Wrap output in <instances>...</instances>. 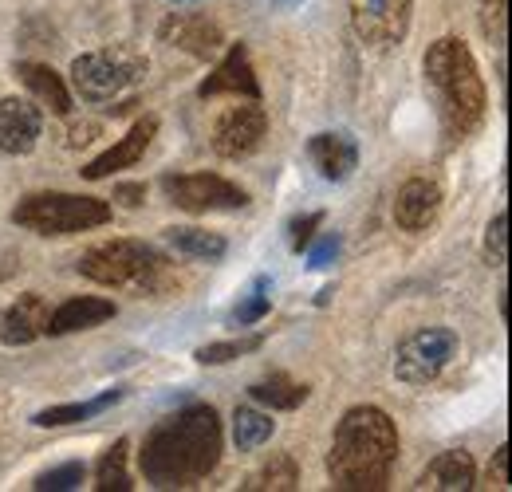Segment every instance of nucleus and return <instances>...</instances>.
I'll return each mask as SVG.
<instances>
[{
	"label": "nucleus",
	"mask_w": 512,
	"mask_h": 492,
	"mask_svg": "<svg viewBox=\"0 0 512 492\" xmlns=\"http://www.w3.org/2000/svg\"><path fill=\"white\" fill-rule=\"evenodd\" d=\"M221 418L213 406H186L170 418H162L146 433L138 469L154 489H190L205 481L221 461Z\"/></svg>",
	"instance_id": "f257e3e1"
},
{
	"label": "nucleus",
	"mask_w": 512,
	"mask_h": 492,
	"mask_svg": "<svg viewBox=\"0 0 512 492\" xmlns=\"http://www.w3.org/2000/svg\"><path fill=\"white\" fill-rule=\"evenodd\" d=\"M398 461V426L379 406H351L331 437L327 477L343 492H379Z\"/></svg>",
	"instance_id": "f03ea898"
},
{
	"label": "nucleus",
	"mask_w": 512,
	"mask_h": 492,
	"mask_svg": "<svg viewBox=\"0 0 512 492\" xmlns=\"http://www.w3.org/2000/svg\"><path fill=\"white\" fill-rule=\"evenodd\" d=\"M422 67H426V87L438 107L442 134L449 146H457L461 138H469L485 123V111H489V95H485V79L477 71V60L457 36H446V40L430 44Z\"/></svg>",
	"instance_id": "7ed1b4c3"
},
{
	"label": "nucleus",
	"mask_w": 512,
	"mask_h": 492,
	"mask_svg": "<svg viewBox=\"0 0 512 492\" xmlns=\"http://www.w3.org/2000/svg\"><path fill=\"white\" fill-rule=\"evenodd\" d=\"M79 276L103 284V288H123L138 296H170L178 288V272L174 264L146 241H103V245L87 248L79 256Z\"/></svg>",
	"instance_id": "20e7f679"
},
{
	"label": "nucleus",
	"mask_w": 512,
	"mask_h": 492,
	"mask_svg": "<svg viewBox=\"0 0 512 492\" xmlns=\"http://www.w3.org/2000/svg\"><path fill=\"white\" fill-rule=\"evenodd\" d=\"M12 221L36 237H71V233H87L111 221V201L103 197H87V193H28L16 209Z\"/></svg>",
	"instance_id": "39448f33"
},
{
	"label": "nucleus",
	"mask_w": 512,
	"mask_h": 492,
	"mask_svg": "<svg viewBox=\"0 0 512 492\" xmlns=\"http://www.w3.org/2000/svg\"><path fill=\"white\" fill-rule=\"evenodd\" d=\"M146 79V60L127 48L87 52L71 63V87L83 103H119Z\"/></svg>",
	"instance_id": "423d86ee"
},
{
	"label": "nucleus",
	"mask_w": 512,
	"mask_h": 492,
	"mask_svg": "<svg viewBox=\"0 0 512 492\" xmlns=\"http://www.w3.org/2000/svg\"><path fill=\"white\" fill-rule=\"evenodd\" d=\"M457 355V335L449 327H418L394 347V378L406 386L434 382Z\"/></svg>",
	"instance_id": "0eeeda50"
},
{
	"label": "nucleus",
	"mask_w": 512,
	"mask_h": 492,
	"mask_svg": "<svg viewBox=\"0 0 512 492\" xmlns=\"http://www.w3.org/2000/svg\"><path fill=\"white\" fill-rule=\"evenodd\" d=\"M162 193L186 213H217V209H245L249 193L221 174H166Z\"/></svg>",
	"instance_id": "6e6552de"
},
{
	"label": "nucleus",
	"mask_w": 512,
	"mask_h": 492,
	"mask_svg": "<svg viewBox=\"0 0 512 492\" xmlns=\"http://www.w3.org/2000/svg\"><path fill=\"white\" fill-rule=\"evenodd\" d=\"M347 12H351V28L363 44L390 48V44H402L410 32L414 0H347Z\"/></svg>",
	"instance_id": "1a4fd4ad"
},
{
	"label": "nucleus",
	"mask_w": 512,
	"mask_h": 492,
	"mask_svg": "<svg viewBox=\"0 0 512 492\" xmlns=\"http://www.w3.org/2000/svg\"><path fill=\"white\" fill-rule=\"evenodd\" d=\"M264 130H268V115H264L260 99H245V103L229 107V111L217 119V126H213V150H217L221 158H229V162L249 158L256 146H260Z\"/></svg>",
	"instance_id": "9d476101"
},
{
	"label": "nucleus",
	"mask_w": 512,
	"mask_h": 492,
	"mask_svg": "<svg viewBox=\"0 0 512 492\" xmlns=\"http://www.w3.org/2000/svg\"><path fill=\"white\" fill-rule=\"evenodd\" d=\"M158 36H162V44L190 52L193 60H213L225 48L221 24H213L209 16H197V12H174V16H166L162 28H158Z\"/></svg>",
	"instance_id": "9b49d317"
},
{
	"label": "nucleus",
	"mask_w": 512,
	"mask_h": 492,
	"mask_svg": "<svg viewBox=\"0 0 512 492\" xmlns=\"http://www.w3.org/2000/svg\"><path fill=\"white\" fill-rule=\"evenodd\" d=\"M154 134H158V119H154V115L138 119V123L130 126L127 134H123L115 146H107L99 158H91V162H87L79 174H83L87 182H103V178H111L115 170H130V166H138V162H142V154L150 150Z\"/></svg>",
	"instance_id": "f8f14e48"
},
{
	"label": "nucleus",
	"mask_w": 512,
	"mask_h": 492,
	"mask_svg": "<svg viewBox=\"0 0 512 492\" xmlns=\"http://www.w3.org/2000/svg\"><path fill=\"white\" fill-rule=\"evenodd\" d=\"M201 99H217V95H233V99H260V79L249 60V48L245 44H233L221 63L209 71V79L197 87Z\"/></svg>",
	"instance_id": "ddd939ff"
},
{
	"label": "nucleus",
	"mask_w": 512,
	"mask_h": 492,
	"mask_svg": "<svg viewBox=\"0 0 512 492\" xmlns=\"http://www.w3.org/2000/svg\"><path fill=\"white\" fill-rule=\"evenodd\" d=\"M44 134V115L32 99H0V154H32Z\"/></svg>",
	"instance_id": "4468645a"
},
{
	"label": "nucleus",
	"mask_w": 512,
	"mask_h": 492,
	"mask_svg": "<svg viewBox=\"0 0 512 492\" xmlns=\"http://www.w3.org/2000/svg\"><path fill=\"white\" fill-rule=\"evenodd\" d=\"M442 213V185L426 182V178H410V182L398 189L394 197V221L406 229V233H422L438 221Z\"/></svg>",
	"instance_id": "2eb2a0df"
},
{
	"label": "nucleus",
	"mask_w": 512,
	"mask_h": 492,
	"mask_svg": "<svg viewBox=\"0 0 512 492\" xmlns=\"http://www.w3.org/2000/svg\"><path fill=\"white\" fill-rule=\"evenodd\" d=\"M308 162L320 170V178L327 182H347L359 166V146L351 134H339V130H323L308 138Z\"/></svg>",
	"instance_id": "dca6fc26"
},
{
	"label": "nucleus",
	"mask_w": 512,
	"mask_h": 492,
	"mask_svg": "<svg viewBox=\"0 0 512 492\" xmlns=\"http://www.w3.org/2000/svg\"><path fill=\"white\" fill-rule=\"evenodd\" d=\"M48 300L40 292H28L20 296L16 304H8V311L0 315V343L4 347H28L44 335L48 327Z\"/></svg>",
	"instance_id": "f3484780"
},
{
	"label": "nucleus",
	"mask_w": 512,
	"mask_h": 492,
	"mask_svg": "<svg viewBox=\"0 0 512 492\" xmlns=\"http://www.w3.org/2000/svg\"><path fill=\"white\" fill-rule=\"evenodd\" d=\"M115 300L103 296H71L56 311H48V327L44 335H75V331H91L107 319H115Z\"/></svg>",
	"instance_id": "a211bd4d"
},
{
	"label": "nucleus",
	"mask_w": 512,
	"mask_h": 492,
	"mask_svg": "<svg viewBox=\"0 0 512 492\" xmlns=\"http://www.w3.org/2000/svg\"><path fill=\"white\" fill-rule=\"evenodd\" d=\"M477 481V465L465 449H446L438 453L422 473H418V485L422 492H469Z\"/></svg>",
	"instance_id": "6ab92c4d"
},
{
	"label": "nucleus",
	"mask_w": 512,
	"mask_h": 492,
	"mask_svg": "<svg viewBox=\"0 0 512 492\" xmlns=\"http://www.w3.org/2000/svg\"><path fill=\"white\" fill-rule=\"evenodd\" d=\"M16 75H20V83H24L44 107H52L56 115H71V91H67L64 75H56V67L28 60L16 67Z\"/></svg>",
	"instance_id": "aec40b11"
},
{
	"label": "nucleus",
	"mask_w": 512,
	"mask_h": 492,
	"mask_svg": "<svg viewBox=\"0 0 512 492\" xmlns=\"http://www.w3.org/2000/svg\"><path fill=\"white\" fill-rule=\"evenodd\" d=\"M115 402H123V390H107V394H99V398H87V402L48 406V410L32 414V426H40V430H56V426H75V422L99 418V414H103V410H111Z\"/></svg>",
	"instance_id": "412c9836"
},
{
	"label": "nucleus",
	"mask_w": 512,
	"mask_h": 492,
	"mask_svg": "<svg viewBox=\"0 0 512 492\" xmlns=\"http://www.w3.org/2000/svg\"><path fill=\"white\" fill-rule=\"evenodd\" d=\"M166 245L174 248V252H182V256H190V260H205V264H213V260H221L229 252L221 233H209V229H197V225L166 229Z\"/></svg>",
	"instance_id": "4be33fe9"
},
{
	"label": "nucleus",
	"mask_w": 512,
	"mask_h": 492,
	"mask_svg": "<svg viewBox=\"0 0 512 492\" xmlns=\"http://www.w3.org/2000/svg\"><path fill=\"white\" fill-rule=\"evenodd\" d=\"M249 394H253V402L268 406V410H296V406L308 402L312 390L304 382L288 378V374H268V378H260V382L249 386Z\"/></svg>",
	"instance_id": "5701e85b"
},
{
	"label": "nucleus",
	"mask_w": 512,
	"mask_h": 492,
	"mask_svg": "<svg viewBox=\"0 0 512 492\" xmlns=\"http://www.w3.org/2000/svg\"><path fill=\"white\" fill-rule=\"evenodd\" d=\"M272 430H276L272 414L253 410V406H237V414H233V441H237L241 453H253L264 441H272Z\"/></svg>",
	"instance_id": "b1692460"
},
{
	"label": "nucleus",
	"mask_w": 512,
	"mask_h": 492,
	"mask_svg": "<svg viewBox=\"0 0 512 492\" xmlns=\"http://www.w3.org/2000/svg\"><path fill=\"white\" fill-rule=\"evenodd\" d=\"M127 449L130 441L127 437H119L103 457H99V465H95V489L103 492H130V469H127Z\"/></svg>",
	"instance_id": "393cba45"
},
{
	"label": "nucleus",
	"mask_w": 512,
	"mask_h": 492,
	"mask_svg": "<svg viewBox=\"0 0 512 492\" xmlns=\"http://www.w3.org/2000/svg\"><path fill=\"white\" fill-rule=\"evenodd\" d=\"M300 485V469H296V461L292 457H272L264 469H256L253 477H249V485L245 489H280V492H288V489H296Z\"/></svg>",
	"instance_id": "a878e982"
},
{
	"label": "nucleus",
	"mask_w": 512,
	"mask_h": 492,
	"mask_svg": "<svg viewBox=\"0 0 512 492\" xmlns=\"http://www.w3.org/2000/svg\"><path fill=\"white\" fill-rule=\"evenodd\" d=\"M260 343H264L260 335H249V339H229V343H209V347H201V351H197V363H205V367H221V363H233V359H241V355L256 351Z\"/></svg>",
	"instance_id": "bb28decb"
},
{
	"label": "nucleus",
	"mask_w": 512,
	"mask_h": 492,
	"mask_svg": "<svg viewBox=\"0 0 512 492\" xmlns=\"http://www.w3.org/2000/svg\"><path fill=\"white\" fill-rule=\"evenodd\" d=\"M83 477H87L83 461H67V465H56V469L40 473V477L32 481V489H40V492H71V489H79V485H83Z\"/></svg>",
	"instance_id": "cd10ccee"
},
{
	"label": "nucleus",
	"mask_w": 512,
	"mask_h": 492,
	"mask_svg": "<svg viewBox=\"0 0 512 492\" xmlns=\"http://www.w3.org/2000/svg\"><path fill=\"white\" fill-rule=\"evenodd\" d=\"M272 311V300H268V280H256V288L233 308V319L241 323V327H253L256 319H264Z\"/></svg>",
	"instance_id": "c85d7f7f"
},
{
	"label": "nucleus",
	"mask_w": 512,
	"mask_h": 492,
	"mask_svg": "<svg viewBox=\"0 0 512 492\" xmlns=\"http://www.w3.org/2000/svg\"><path fill=\"white\" fill-rule=\"evenodd\" d=\"M485 256L497 268L505 264V256H509V213H497L489 221V229H485Z\"/></svg>",
	"instance_id": "c756f323"
},
{
	"label": "nucleus",
	"mask_w": 512,
	"mask_h": 492,
	"mask_svg": "<svg viewBox=\"0 0 512 492\" xmlns=\"http://www.w3.org/2000/svg\"><path fill=\"white\" fill-rule=\"evenodd\" d=\"M323 225V213H304V217H292V225H288V245L296 248V252H304V248L316 241V229Z\"/></svg>",
	"instance_id": "7c9ffc66"
},
{
	"label": "nucleus",
	"mask_w": 512,
	"mask_h": 492,
	"mask_svg": "<svg viewBox=\"0 0 512 492\" xmlns=\"http://www.w3.org/2000/svg\"><path fill=\"white\" fill-rule=\"evenodd\" d=\"M485 8V36L493 44H505V0H481Z\"/></svg>",
	"instance_id": "2f4dec72"
},
{
	"label": "nucleus",
	"mask_w": 512,
	"mask_h": 492,
	"mask_svg": "<svg viewBox=\"0 0 512 492\" xmlns=\"http://www.w3.org/2000/svg\"><path fill=\"white\" fill-rule=\"evenodd\" d=\"M335 256H339V237H335V233H327L323 241L308 245V268H327Z\"/></svg>",
	"instance_id": "473e14b6"
},
{
	"label": "nucleus",
	"mask_w": 512,
	"mask_h": 492,
	"mask_svg": "<svg viewBox=\"0 0 512 492\" xmlns=\"http://www.w3.org/2000/svg\"><path fill=\"white\" fill-rule=\"evenodd\" d=\"M115 201L127 205V209H138L146 201V185L142 182H127V185H115Z\"/></svg>",
	"instance_id": "72a5a7b5"
},
{
	"label": "nucleus",
	"mask_w": 512,
	"mask_h": 492,
	"mask_svg": "<svg viewBox=\"0 0 512 492\" xmlns=\"http://www.w3.org/2000/svg\"><path fill=\"white\" fill-rule=\"evenodd\" d=\"M493 473H497V485H509V449L501 445L497 457H493Z\"/></svg>",
	"instance_id": "f704fd0d"
},
{
	"label": "nucleus",
	"mask_w": 512,
	"mask_h": 492,
	"mask_svg": "<svg viewBox=\"0 0 512 492\" xmlns=\"http://www.w3.org/2000/svg\"><path fill=\"white\" fill-rule=\"evenodd\" d=\"M99 134V126L95 123H87V126H71V146H87L91 138Z\"/></svg>",
	"instance_id": "c9c22d12"
},
{
	"label": "nucleus",
	"mask_w": 512,
	"mask_h": 492,
	"mask_svg": "<svg viewBox=\"0 0 512 492\" xmlns=\"http://www.w3.org/2000/svg\"><path fill=\"white\" fill-rule=\"evenodd\" d=\"M174 4H190V0H174Z\"/></svg>",
	"instance_id": "e433bc0d"
}]
</instances>
